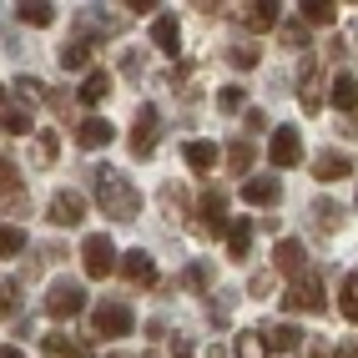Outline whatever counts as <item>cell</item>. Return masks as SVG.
<instances>
[{
  "mask_svg": "<svg viewBox=\"0 0 358 358\" xmlns=\"http://www.w3.org/2000/svg\"><path fill=\"white\" fill-rule=\"evenodd\" d=\"M91 187H96V202L111 222H131L141 212V192L116 172V166H96V177H91Z\"/></svg>",
  "mask_w": 358,
  "mask_h": 358,
  "instance_id": "1",
  "label": "cell"
},
{
  "mask_svg": "<svg viewBox=\"0 0 358 358\" xmlns=\"http://www.w3.org/2000/svg\"><path fill=\"white\" fill-rule=\"evenodd\" d=\"M127 333H131V308L127 303L106 298V303L91 308V338H127Z\"/></svg>",
  "mask_w": 358,
  "mask_h": 358,
  "instance_id": "2",
  "label": "cell"
},
{
  "mask_svg": "<svg viewBox=\"0 0 358 358\" xmlns=\"http://www.w3.org/2000/svg\"><path fill=\"white\" fill-rule=\"evenodd\" d=\"M282 308H288V313H323V308H328V298H323V278H318V273H303L298 282H288Z\"/></svg>",
  "mask_w": 358,
  "mask_h": 358,
  "instance_id": "3",
  "label": "cell"
},
{
  "mask_svg": "<svg viewBox=\"0 0 358 358\" xmlns=\"http://www.w3.org/2000/svg\"><path fill=\"white\" fill-rule=\"evenodd\" d=\"M81 268H86V278H111L122 262H116V248H111V237H86L81 243Z\"/></svg>",
  "mask_w": 358,
  "mask_h": 358,
  "instance_id": "4",
  "label": "cell"
},
{
  "mask_svg": "<svg viewBox=\"0 0 358 358\" xmlns=\"http://www.w3.org/2000/svg\"><path fill=\"white\" fill-rule=\"evenodd\" d=\"M96 41H101V36L91 31V20H86V26L61 45V66H66V71H86V66H91V56H96ZM91 71H96V66H91Z\"/></svg>",
  "mask_w": 358,
  "mask_h": 358,
  "instance_id": "5",
  "label": "cell"
},
{
  "mask_svg": "<svg viewBox=\"0 0 358 358\" xmlns=\"http://www.w3.org/2000/svg\"><path fill=\"white\" fill-rule=\"evenodd\" d=\"M157 136H162L157 106H141L136 122H131V157H152V152H157Z\"/></svg>",
  "mask_w": 358,
  "mask_h": 358,
  "instance_id": "6",
  "label": "cell"
},
{
  "mask_svg": "<svg viewBox=\"0 0 358 358\" xmlns=\"http://www.w3.org/2000/svg\"><path fill=\"white\" fill-rule=\"evenodd\" d=\"M268 162L278 166V172L298 166V162H303V136H298L293 127H278V131H273V141H268Z\"/></svg>",
  "mask_w": 358,
  "mask_h": 358,
  "instance_id": "7",
  "label": "cell"
},
{
  "mask_svg": "<svg viewBox=\"0 0 358 358\" xmlns=\"http://www.w3.org/2000/svg\"><path fill=\"white\" fill-rule=\"evenodd\" d=\"M81 308H86L81 282H51V293H45V313L51 318H76Z\"/></svg>",
  "mask_w": 358,
  "mask_h": 358,
  "instance_id": "8",
  "label": "cell"
},
{
  "mask_svg": "<svg viewBox=\"0 0 358 358\" xmlns=\"http://www.w3.org/2000/svg\"><path fill=\"white\" fill-rule=\"evenodd\" d=\"M257 333H262V343H268V353H293V348H303V328H298L293 318H273V323H262Z\"/></svg>",
  "mask_w": 358,
  "mask_h": 358,
  "instance_id": "9",
  "label": "cell"
},
{
  "mask_svg": "<svg viewBox=\"0 0 358 358\" xmlns=\"http://www.w3.org/2000/svg\"><path fill=\"white\" fill-rule=\"evenodd\" d=\"M197 212H202V232H207V237H227V232H232V217H227V197H222V192H202Z\"/></svg>",
  "mask_w": 358,
  "mask_h": 358,
  "instance_id": "10",
  "label": "cell"
},
{
  "mask_svg": "<svg viewBox=\"0 0 358 358\" xmlns=\"http://www.w3.org/2000/svg\"><path fill=\"white\" fill-rule=\"evenodd\" d=\"M273 268L278 273H288L293 282L308 273V248L298 243V237H278V248H273Z\"/></svg>",
  "mask_w": 358,
  "mask_h": 358,
  "instance_id": "11",
  "label": "cell"
},
{
  "mask_svg": "<svg viewBox=\"0 0 358 358\" xmlns=\"http://www.w3.org/2000/svg\"><path fill=\"white\" fill-rule=\"evenodd\" d=\"M122 278L131 282L136 293H147V288H157V282H162V278H157L152 252H127V257H122Z\"/></svg>",
  "mask_w": 358,
  "mask_h": 358,
  "instance_id": "12",
  "label": "cell"
},
{
  "mask_svg": "<svg viewBox=\"0 0 358 358\" xmlns=\"http://www.w3.org/2000/svg\"><path fill=\"white\" fill-rule=\"evenodd\" d=\"M348 172H353V157L338 152V147H328V152L313 157V177H318V182H343Z\"/></svg>",
  "mask_w": 358,
  "mask_h": 358,
  "instance_id": "13",
  "label": "cell"
},
{
  "mask_svg": "<svg viewBox=\"0 0 358 358\" xmlns=\"http://www.w3.org/2000/svg\"><path fill=\"white\" fill-rule=\"evenodd\" d=\"M243 202L248 207H278L282 202V182L278 177H248L243 182Z\"/></svg>",
  "mask_w": 358,
  "mask_h": 358,
  "instance_id": "14",
  "label": "cell"
},
{
  "mask_svg": "<svg viewBox=\"0 0 358 358\" xmlns=\"http://www.w3.org/2000/svg\"><path fill=\"white\" fill-rule=\"evenodd\" d=\"M81 217H86V197L81 192H56L51 197V222L56 227H81Z\"/></svg>",
  "mask_w": 358,
  "mask_h": 358,
  "instance_id": "15",
  "label": "cell"
},
{
  "mask_svg": "<svg viewBox=\"0 0 358 358\" xmlns=\"http://www.w3.org/2000/svg\"><path fill=\"white\" fill-rule=\"evenodd\" d=\"M111 141H116V127L101 122V116H86V122L76 127V147H86V152H101V147H111Z\"/></svg>",
  "mask_w": 358,
  "mask_h": 358,
  "instance_id": "16",
  "label": "cell"
},
{
  "mask_svg": "<svg viewBox=\"0 0 358 358\" xmlns=\"http://www.w3.org/2000/svg\"><path fill=\"white\" fill-rule=\"evenodd\" d=\"M318 56H308L303 61V76H298V96H303V111H318L323 106V96H318Z\"/></svg>",
  "mask_w": 358,
  "mask_h": 358,
  "instance_id": "17",
  "label": "cell"
},
{
  "mask_svg": "<svg viewBox=\"0 0 358 358\" xmlns=\"http://www.w3.org/2000/svg\"><path fill=\"white\" fill-rule=\"evenodd\" d=\"M106 96H111V76H106L101 66L86 71V81L76 86V101H81V106H96V101H106Z\"/></svg>",
  "mask_w": 358,
  "mask_h": 358,
  "instance_id": "18",
  "label": "cell"
},
{
  "mask_svg": "<svg viewBox=\"0 0 358 358\" xmlns=\"http://www.w3.org/2000/svg\"><path fill=\"white\" fill-rule=\"evenodd\" d=\"M278 20H282V6H278V0H257V6L243 10V26H248V31H273Z\"/></svg>",
  "mask_w": 358,
  "mask_h": 358,
  "instance_id": "19",
  "label": "cell"
},
{
  "mask_svg": "<svg viewBox=\"0 0 358 358\" xmlns=\"http://www.w3.org/2000/svg\"><path fill=\"white\" fill-rule=\"evenodd\" d=\"M227 257H232V262H248V257H252V222H248V217H232V232H227Z\"/></svg>",
  "mask_w": 358,
  "mask_h": 358,
  "instance_id": "20",
  "label": "cell"
},
{
  "mask_svg": "<svg viewBox=\"0 0 358 358\" xmlns=\"http://www.w3.org/2000/svg\"><path fill=\"white\" fill-rule=\"evenodd\" d=\"M328 96H333V106H338V111H353V106H358V81L343 71V76L328 81Z\"/></svg>",
  "mask_w": 358,
  "mask_h": 358,
  "instance_id": "21",
  "label": "cell"
},
{
  "mask_svg": "<svg viewBox=\"0 0 358 358\" xmlns=\"http://www.w3.org/2000/svg\"><path fill=\"white\" fill-rule=\"evenodd\" d=\"M182 157H187L192 172H212V166H217V147H212V141H187Z\"/></svg>",
  "mask_w": 358,
  "mask_h": 358,
  "instance_id": "22",
  "label": "cell"
},
{
  "mask_svg": "<svg viewBox=\"0 0 358 358\" xmlns=\"http://www.w3.org/2000/svg\"><path fill=\"white\" fill-rule=\"evenodd\" d=\"M152 41L162 45L166 56H177V45H182V31H177V20H172V15H157V20H152Z\"/></svg>",
  "mask_w": 358,
  "mask_h": 358,
  "instance_id": "23",
  "label": "cell"
},
{
  "mask_svg": "<svg viewBox=\"0 0 358 358\" xmlns=\"http://www.w3.org/2000/svg\"><path fill=\"white\" fill-rule=\"evenodd\" d=\"M6 212H10V217L26 212V187H20V172L10 166V157H6Z\"/></svg>",
  "mask_w": 358,
  "mask_h": 358,
  "instance_id": "24",
  "label": "cell"
},
{
  "mask_svg": "<svg viewBox=\"0 0 358 358\" xmlns=\"http://www.w3.org/2000/svg\"><path fill=\"white\" fill-rule=\"evenodd\" d=\"M0 127H6V136H26L31 131V111L20 101H6V111H0Z\"/></svg>",
  "mask_w": 358,
  "mask_h": 358,
  "instance_id": "25",
  "label": "cell"
},
{
  "mask_svg": "<svg viewBox=\"0 0 358 358\" xmlns=\"http://www.w3.org/2000/svg\"><path fill=\"white\" fill-rule=\"evenodd\" d=\"M313 227L318 232H338L343 227V207L338 202H313Z\"/></svg>",
  "mask_w": 358,
  "mask_h": 358,
  "instance_id": "26",
  "label": "cell"
},
{
  "mask_svg": "<svg viewBox=\"0 0 358 358\" xmlns=\"http://www.w3.org/2000/svg\"><path fill=\"white\" fill-rule=\"evenodd\" d=\"M41 348L45 353H51V358H91L81 343H71V338H61V333H45V338H41Z\"/></svg>",
  "mask_w": 358,
  "mask_h": 358,
  "instance_id": "27",
  "label": "cell"
},
{
  "mask_svg": "<svg viewBox=\"0 0 358 358\" xmlns=\"http://www.w3.org/2000/svg\"><path fill=\"white\" fill-rule=\"evenodd\" d=\"M15 15L26 20V26H51V20H56V6H45V0H26V6H15Z\"/></svg>",
  "mask_w": 358,
  "mask_h": 358,
  "instance_id": "28",
  "label": "cell"
},
{
  "mask_svg": "<svg viewBox=\"0 0 358 358\" xmlns=\"http://www.w3.org/2000/svg\"><path fill=\"white\" fill-rule=\"evenodd\" d=\"M338 313H343L348 323H358V273H348V278H343V293H338Z\"/></svg>",
  "mask_w": 358,
  "mask_h": 358,
  "instance_id": "29",
  "label": "cell"
},
{
  "mask_svg": "<svg viewBox=\"0 0 358 358\" xmlns=\"http://www.w3.org/2000/svg\"><path fill=\"white\" fill-rule=\"evenodd\" d=\"M227 166H232V172H252V141L248 136H237L227 147Z\"/></svg>",
  "mask_w": 358,
  "mask_h": 358,
  "instance_id": "30",
  "label": "cell"
},
{
  "mask_svg": "<svg viewBox=\"0 0 358 358\" xmlns=\"http://www.w3.org/2000/svg\"><path fill=\"white\" fill-rule=\"evenodd\" d=\"M303 20H308V26H328V20H333V6H328V0H303Z\"/></svg>",
  "mask_w": 358,
  "mask_h": 358,
  "instance_id": "31",
  "label": "cell"
},
{
  "mask_svg": "<svg viewBox=\"0 0 358 358\" xmlns=\"http://www.w3.org/2000/svg\"><path fill=\"white\" fill-rule=\"evenodd\" d=\"M0 252H6V257L26 252V232H20L15 222H6V227H0Z\"/></svg>",
  "mask_w": 358,
  "mask_h": 358,
  "instance_id": "32",
  "label": "cell"
},
{
  "mask_svg": "<svg viewBox=\"0 0 358 358\" xmlns=\"http://www.w3.org/2000/svg\"><path fill=\"white\" fill-rule=\"evenodd\" d=\"M237 358H268L262 333H237Z\"/></svg>",
  "mask_w": 358,
  "mask_h": 358,
  "instance_id": "33",
  "label": "cell"
},
{
  "mask_svg": "<svg viewBox=\"0 0 358 358\" xmlns=\"http://www.w3.org/2000/svg\"><path fill=\"white\" fill-rule=\"evenodd\" d=\"M15 101H20V106H31V101H45V86H41L36 76H20V81H15Z\"/></svg>",
  "mask_w": 358,
  "mask_h": 358,
  "instance_id": "34",
  "label": "cell"
},
{
  "mask_svg": "<svg viewBox=\"0 0 358 358\" xmlns=\"http://www.w3.org/2000/svg\"><path fill=\"white\" fill-rule=\"evenodd\" d=\"M162 207H166V217H172V212L182 217V207H187V192H182V187H162Z\"/></svg>",
  "mask_w": 358,
  "mask_h": 358,
  "instance_id": "35",
  "label": "cell"
},
{
  "mask_svg": "<svg viewBox=\"0 0 358 358\" xmlns=\"http://www.w3.org/2000/svg\"><path fill=\"white\" fill-rule=\"evenodd\" d=\"M187 288H197V293H207V288H212V273L202 268V262H192V268H187Z\"/></svg>",
  "mask_w": 358,
  "mask_h": 358,
  "instance_id": "36",
  "label": "cell"
},
{
  "mask_svg": "<svg viewBox=\"0 0 358 358\" xmlns=\"http://www.w3.org/2000/svg\"><path fill=\"white\" fill-rule=\"evenodd\" d=\"M217 106L222 111H243V86H222L217 91Z\"/></svg>",
  "mask_w": 358,
  "mask_h": 358,
  "instance_id": "37",
  "label": "cell"
},
{
  "mask_svg": "<svg viewBox=\"0 0 358 358\" xmlns=\"http://www.w3.org/2000/svg\"><path fill=\"white\" fill-rule=\"evenodd\" d=\"M227 61L237 71H248V66H257V51H248V45H227Z\"/></svg>",
  "mask_w": 358,
  "mask_h": 358,
  "instance_id": "38",
  "label": "cell"
},
{
  "mask_svg": "<svg viewBox=\"0 0 358 358\" xmlns=\"http://www.w3.org/2000/svg\"><path fill=\"white\" fill-rule=\"evenodd\" d=\"M61 157V141H56V131H45L41 136V162H56Z\"/></svg>",
  "mask_w": 358,
  "mask_h": 358,
  "instance_id": "39",
  "label": "cell"
},
{
  "mask_svg": "<svg viewBox=\"0 0 358 358\" xmlns=\"http://www.w3.org/2000/svg\"><path fill=\"white\" fill-rule=\"evenodd\" d=\"M282 45H308V31L303 26H282Z\"/></svg>",
  "mask_w": 358,
  "mask_h": 358,
  "instance_id": "40",
  "label": "cell"
},
{
  "mask_svg": "<svg viewBox=\"0 0 358 358\" xmlns=\"http://www.w3.org/2000/svg\"><path fill=\"white\" fill-rule=\"evenodd\" d=\"M243 127H248V131H262V127H268V111H257V106H252V111L243 116Z\"/></svg>",
  "mask_w": 358,
  "mask_h": 358,
  "instance_id": "41",
  "label": "cell"
},
{
  "mask_svg": "<svg viewBox=\"0 0 358 358\" xmlns=\"http://www.w3.org/2000/svg\"><path fill=\"white\" fill-rule=\"evenodd\" d=\"M172 358H192V343H187L182 333H172Z\"/></svg>",
  "mask_w": 358,
  "mask_h": 358,
  "instance_id": "42",
  "label": "cell"
},
{
  "mask_svg": "<svg viewBox=\"0 0 358 358\" xmlns=\"http://www.w3.org/2000/svg\"><path fill=\"white\" fill-rule=\"evenodd\" d=\"M333 358H358V348H353V343H338V348H333Z\"/></svg>",
  "mask_w": 358,
  "mask_h": 358,
  "instance_id": "43",
  "label": "cell"
},
{
  "mask_svg": "<svg viewBox=\"0 0 358 358\" xmlns=\"http://www.w3.org/2000/svg\"><path fill=\"white\" fill-rule=\"evenodd\" d=\"M0 358H26V353H20V348H10V343H6V353H0Z\"/></svg>",
  "mask_w": 358,
  "mask_h": 358,
  "instance_id": "44",
  "label": "cell"
},
{
  "mask_svg": "<svg viewBox=\"0 0 358 358\" xmlns=\"http://www.w3.org/2000/svg\"><path fill=\"white\" fill-rule=\"evenodd\" d=\"M106 358H127V353H106Z\"/></svg>",
  "mask_w": 358,
  "mask_h": 358,
  "instance_id": "45",
  "label": "cell"
},
{
  "mask_svg": "<svg viewBox=\"0 0 358 358\" xmlns=\"http://www.w3.org/2000/svg\"><path fill=\"white\" fill-rule=\"evenodd\" d=\"M147 358H157V353H147Z\"/></svg>",
  "mask_w": 358,
  "mask_h": 358,
  "instance_id": "46",
  "label": "cell"
}]
</instances>
